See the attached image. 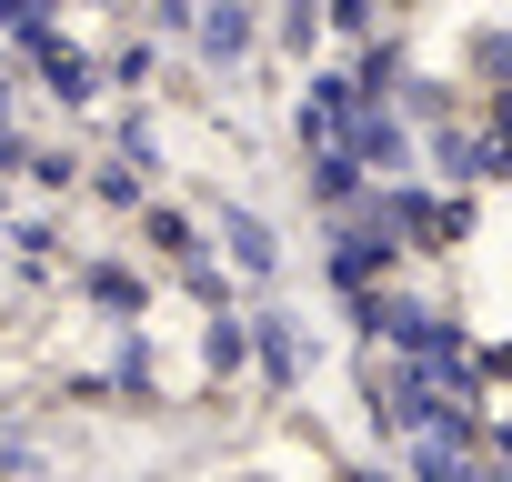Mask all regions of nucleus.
Instances as JSON below:
<instances>
[{
    "mask_svg": "<svg viewBox=\"0 0 512 482\" xmlns=\"http://www.w3.org/2000/svg\"><path fill=\"white\" fill-rule=\"evenodd\" d=\"M221 231H231V252H241L251 272H272V262H282V252H272V231H262V221H251V211H231Z\"/></svg>",
    "mask_w": 512,
    "mask_h": 482,
    "instance_id": "f257e3e1",
    "label": "nucleus"
},
{
    "mask_svg": "<svg viewBox=\"0 0 512 482\" xmlns=\"http://www.w3.org/2000/svg\"><path fill=\"white\" fill-rule=\"evenodd\" d=\"M422 482H482V472H472V452H452V432H442V442H422Z\"/></svg>",
    "mask_w": 512,
    "mask_h": 482,
    "instance_id": "f03ea898",
    "label": "nucleus"
}]
</instances>
